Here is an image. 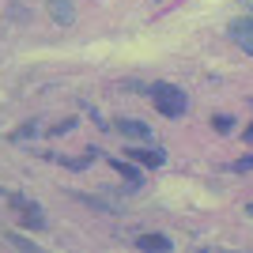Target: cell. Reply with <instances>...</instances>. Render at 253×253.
Listing matches in <instances>:
<instances>
[{
    "label": "cell",
    "mask_w": 253,
    "mask_h": 253,
    "mask_svg": "<svg viewBox=\"0 0 253 253\" xmlns=\"http://www.w3.org/2000/svg\"><path fill=\"white\" fill-rule=\"evenodd\" d=\"M211 125H215V132H231V128H234V121H231V117H215V121H211Z\"/></svg>",
    "instance_id": "cell-7"
},
{
    "label": "cell",
    "mask_w": 253,
    "mask_h": 253,
    "mask_svg": "<svg viewBox=\"0 0 253 253\" xmlns=\"http://www.w3.org/2000/svg\"><path fill=\"white\" fill-rule=\"evenodd\" d=\"M242 4H246V11H250V15H253V0H242Z\"/></svg>",
    "instance_id": "cell-10"
},
{
    "label": "cell",
    "mask_w": 253,
    "mask_h": 253,
    "mask_svg": "<svg viewBox=\"0 0 253 253\" xmlns=\"http://www.w3.org/2000/svg\"><path fill=\"white\" fill-rule=\"evenodd\" d=\"M151 102H155L159 114H167V117H181V114H185V106H189V98H185V91H181V87L155 84V87H151Z\"/></svg>",
    "instance_id": "cell-1"
},
{
    "label": "cell",
    "mask_w": 253,
    "mask_h": 253,
    "mask_svg": "<svg viewBox=\"0 0 253 253\" xmlns=\"http://www.w3.org/2000/svg\"><path fill=\"white\" fill-rule=\"evenodd\" d=\"M132 163H144V167H163V151H144V148H128Z\"/></svg>",
    "instance_id": "cell-5"
},
{
    "label": "cell",
    "mask_w": 253,
    "mask_h": 253,
    "mask_svg": "<svg viewBox=\"0 0 253 253\" xmlns=\"http://www.w3.org/2000/svg\"><path fill=\"white\" fill-rule=\"evenodd\" d=\"M117 128H121V132H125L128 140H144V144H151V140H155V132H151L148 125L132 121V117H117Z\"/></svg>",
    "instance_id": "cell-3"
},
{
    "label": "cell",
    "mask_w": 253,
    "mask_h": 253,
    "mask_svg": "<svg viewBox=\"0 0 253 253\" xmlns=\"http://www.w3.org/2000/svg\"><path fill=\"white\" fill-rule=\"evenodd\" d=\"M170 238H163V234H144V238H136V250H170Z\"/></svg>",
    "instance_id": "cell-6"
},
{
    "label": "cell",
    "mask_w": 253,
    "mask_h": 253,
    "mask_svg": "<svg viewBox=\"0 0 253 253\" xmlns=\"http://www.w3.org/2000/svg\"><path fill=\"white\" fill-rule=\"evenodd\" d=\"M246 144H253V125H250V128H246Z\"/></svg>",
    "instance_id": "cell-9"
},
{
    "label": "cell",
    "mask_w": 253,
    "mask_h": 253,
    "mask_svg": "<svg viewBox=\"0 0 253 253\" xmlns=\"http://www.w3.org/2000/svg\"><path fill=\"white\" fill-rule=\"evenodd\" d=\"M45 4H49V15L57 23H61V27H68V23L76 19V8H72V0H45Z\"/></svg>",
    "instance_id": "cell-4"
},
{
    "label": "cell",
    "mask_w": 253,
    "mask_h": 253,
    "mask_svg": "<svg viewBox=\"0 0 253 253\" xmlns=\"http://www.w3.org/2000/svg\"><path fill=\"white\" fill-rule=\"evenodd\" d=\"M246 211H250V215H253V204H250V208H246Z\"/></svg>",
    "instance_id": "cell-11"
},
{
    "label": "cell",
    "mask_w": 253,
    "mask_h": 253,
    "mask_svg": "<svg viewBox=\"0 0 253 253\" xmlns=\"http://www.w3.org/2000/svg\"><path fill=\"white\" fill-rule=\"evenodd\" d=\"M227 38H231L242 53H250V57H253V15L231 19V23H227Z\"/></svg>",
    "instance_id": "cell-2"
},
{
    "label": "cell",
    "mask_w": 253,
    "mask_h": 253,
    "mask_svg": "<svg viewBox=\"0 0 253 253\" xmlns=\"http://www.w3.org/2000/svg\"><path fill=\"white\" fill-rule=\"evenodd\" d=\"M234 170H253V155H250V159H238V163H234Z\"/></svg>",
    "instance_id": "cell-8"
}]
</instances>
